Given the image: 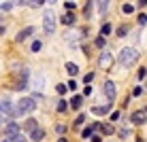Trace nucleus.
Instances as JSON below:
<instances>
[{"label": "nucleus", "mask_w": 147, "mask_h": 142, "mask_svg": "<svg viewBox=\"0 0 147 142\" xmlns=\"http://www.w3.org/2000/svg\"><path fill=\"white\" fill-rule=\"evenodd\" d=\"M0 123H4V119H2V117H0Z\"/></svg>", "instance_id": "79ce46f5"}, {"label": "nucleus", "mask_w": 147, "mask_h": 142, "mask_svg": "<svg viewBox=\"0 0 147 142\" xmlns=\"http://www.w3.org/2000/svg\"><path fill=\"white\" fill-rule=\"evenodd\" d=\"M92 131H94V127H85V129H83V138H90V136H92Z\"/></svg>", "instance_id": "cd10ccee"}, {"label": "nucleus", "mask_w": 147, "mask_h": 142, "mask_svg": "<svg viewBox=\"0 0 147 142\" xmlns=\"http://www.w3.org/2000/svg\"><path fill=\"white\" fill-rule=\"evenodd\" d=\"M4 142H9V140H4Z\"/></svg>", "instance_id": "c03bdc74"}, {"label": "nucleus", "mask_w": 147, "mask_h": 142, "mask_svg": "<svg viewBox=\"0 0 147 142\" xmlns=\"http://www.w3.org/2000/svg\"><path fill=\"white\" fill-rule=\"evenodd\" d=\"M55 131H58V134H64V131H66V127H64V125H58V127H55Z\"/></svg>", "instance_id": "f704fd0d"}, {"label": "nucleus", "mask_w": 147, "mask_h": 142, "mask_svg": "<svg viewBox=\"0 0 147 142\" xmlns=\"http://www.w3.org/2000/svg\"><path fill=\"white\" fill-rule=\"evenodd\" d=\"M40 47H43V45H40V40H34V43H32V51H34V53L40 51Z\"/></svg>", "instance_id": "b1692460"}, {"label": "nucleus", "mask_w": 147, "mask_h": 142, "mask_svg": "<svg viewBox=\"0 0 147 142\" xmlns=\"http://www.w3.org/2000/svg\"><path fill=\"white\" fill-rule=\"evenodd\" d=\"M0 113H7L9 117H15V108H13V104L9 102V100H2V102H0Z\"/></svg>", "instance_id": "6e6552de"}, {"label": "nucleus", "mask_w": 147, "mask_h": 142, "mask_svg": "<svg viewBox=\"0 0 147 142\" xmlns=\"http://www.w3.org/2000/svg\"><path fill=\"white\" fill-rule=\"evenodd\" d=\"M145 2H147V0H139V7L143 9V7H145Z\"/></svg>", "instance_id": "58836bf2"}, {"label": "nucleus", "mask_w": 147, "mask_h": 142, "mask_svg": "<svg viewBox=\"0 0 147 142\" xmlns=\"http://www.w3.org/2000/svg\"><path fill=\"white\" fill-rule=\"evenodd\" d=\"M145 119H147L145 108H143V110H136V113L132 115V123H134V125H143V123H145Z\"/></svg>", "instance_id": "1a4fd4ad"}, {"label": "nucleus", "mask_w": 147, "mask_h": 142, "mask_svg": "<svg viewBox=\"0 0 147 142\" xmlns=\"http://www.w3.org/2000/svg\"><path fill=\"white\" fill-rule=\"evenodd\" d=\"M83 121H85V115H79L77 119H75V125H83Z\"/></svg>", "instance_id": "bb28decb"}, {"label": "nucleus", "mask_w": 147, "mask_h": 142, "mask_svg": "<svg viewBox=\"0 0 147 142\" xmlns=\"http://www.w3.org/2000/svg\"><path fill=\"white\" fill-rule=\"evenodd\" d=\"M98 66L102 70H109L111 66H113V55H111L109 51H102V53H100V57H98Z\"/></svg>", "instance_id": "20e7f679"}, {"label": "nucleus", "mask_w": 147, "mask_h": 142, "mask_svg": "<svg viewBox=\"0 0 147 142\" xmlns=\"http://www.w3.org/2000/svg\"><path fill=\"white\" fill-rule=\"evenodd\" d=\"M145 74H147V70H145V68H141V70H139V79H141V81H145Z\"/></svg>", "instance_id": "2f4dec72"}, {"label": "nucleus", "mask_w": 147, "mask_h": 142, "mask_svg": "<svg viewBox=\"0 0 147 142\" xmlns=\"http://www.w3.org/2000/svg\"><path fill=\"white\" fill-rule=\"evenodd\" d=\"M92 79H94V74L90 72V74H85V79H83V81H85V83H92Z\"/></svg>", "instance_id": "473e14b6"}, {"label": "nucleus", "mask_w": 147, "mask_h": 142, "mask_svg": "<svg viewBox=\"0 0 147 142\" xmlns=\"http://www.w3.org/2000/svg\"><path fill=\"white\" fill-rule=\"evenodd\" d=\"M111 110V106H96V108H92V113L94 115H107Z\"/></svg>", "instance_id": "2eb2a0df"}, {"label": "nucleus", "mask_w": 147, "mask_h": 142, "mask_svg": "<svg viewBox=\"0 0 147 142\" xmlns=\"http://www.w3.org/2000/svg\"><path fill=\"white\" fill-rule=\"evenodd\" d=\"M98 127L102 129L105 134H113V127H111V125H100V123H98Z\"/></svg>", "instance_id": "5701e85b"}, {"label": "nucleus", "mask_w": 147, "mask_h": 142, "mask_svg": "<svg viewBox=\"0 0 147 142\" xmlns=\"http://www.w3.org/2000/svg\"><path fill=\"white\" fill-rule=\"evenodd\" d=\"M92 142H100V136H92Z\"/></svg>", "instance_id": "4c0bfd02"}, {"label": "nucleus", "mask_w": 147, "mask_h": 142, "mask_svg": "<svg viewBox=\"0 0 147 142\" xmlns=\"http://www.w3.org/2000/svg\"><path fill=\"white\" fill-rule=\"evenodd\" d=\"M43 30L47 34H53V30H55V15H53V11H45L43 13Z\"/></svg>", "instance_id": "7ed1b4c3"}, {"label": "nucleus", "mask_w": 147, "mask_h": 142, "mask_svg": "<svg viewBox=\"0 0 147 142\" xmlns=\"http://www.w3.org/2000/svg\"><path fill=\"white\" fill-rule=\"evenodd\" d=\"M34 108H36V102L32 98H22L17 102V108H15V117L17 115H30Z\"/></svg>", "instance_id": "f03ea898"}, {"label": "nucleus", "mask_w": 147, "mask_h": 142, "mask_svg": "<svg viewBox=\"0 0 147 142\" xmlns=\"http://www.w3.org/2000/svg\"><path fill=\"white\" fill-rule=\"evenodd\" d=\"M73 21H75V15H73V13H66V15L62 17V23H64V26H70Z\"/></svg>", "instance_id": "a211bd4d"}, {"label": "nucleus", "mask_w": 147, "mask_h": 142, "mask_svg": "<svg viewBox=\"0 0 147 142\" xmlns=\"http://www.w3.org/2000/svg\"><path fill=\"white\" fill-rule=\"evenodd\" d=\"M32 32H34V28H26V30H22V32L15 36V40H17V43H24V40H26L28 36H32Z\"/></svg>", "instance_id": "9d476101"}, {"label": "nucleus", "mask_w": 147, "mask_h": 142, "mask_svg": "<svg viewBox=\"0 0 147 142\" xmlns=\"http://www.w3.org/2000/svg\"><path fill=\"white\" fill-rule=\"evenodd\" d=\"M96 47H100V49L105 47V36H98V38H96Z\"/></svg>", "instance_id": "a878e982"}, {"label": "nucleus", "mask_w": 147, "mask_h": 142, "mask_svg": "<svg viewBox=\"0 0 147 142\" xmlns=\"http://www.w3.org/2000/svg\"><path fill=\"white\" fill-rule=\"evenodd\" d=\"M55 108H58V113H64V110L68 108V104L64 102V100H60V102H58V106H55Z\"/></svg>", "instance_id": "6ab92c4d"}, {"label": "nucleus", "mask_w": 147, "mask_h": 142, "mask_svg": "<svg viewBox=\"0 0 147 142\" xmlns=\"http://www.w3.org/2000/svg\"><path fill=\"white\" fill-rule=\"evenodd\" d=\"M90 93H92V87H90V85H88V87L83 89V95H90Z\"/></svg>", "instance_id": "e433bc0d"}, {"label": "nucleus", "mask_w": 147, "mask_h": 142, "mask_svg": "<svg viewBox=\"0 0 147 142\" xmlns=\"http://www.w3.org/2000/svg\"><path fill=\"white\" fill-rule=\"evenodd\" d=\"M0 9H2V11H11V9H13V2H4Z\"/></svg>", "instance_id": "c85d7f7f"}, {"label": "nucleus", "mask_w": 147, "mask_h": 142, "mask_svg": "<svg viewBox=\"0 0 147 142\" xmlns=\"http://www.w3.org/2000/svg\"><path fill=\"white\" fill-rule=\"evenodd\" d=\"M139 23H141V26H145V23H147V17H145V13H141V15H139Z\"/></svg>", "instance_id": "7c9ffc66"}, {"label": "nucleus", "mask_w": 147, "mask_h": 142, "mask_svg": "<svg viewBox=\"0 0 147 142\" xmlns=\"http://www.w3.org/2000/svg\"><path fill=\"white\" fill-rule=\"evenodd\" d=\"M66 72L70 74V77H77V72H79V68H77V64H73V62H68V64H66Z\"/></svg>", "instance_id": "4468645a"}, {"label": "nucleus", "mask_w": 147, "mask_h": 142, "mask_svg": "<svg viewBox=\"0 0 147 142\" xmlns=\"http://www.w3.org/2000/svg\"><path fill=\"white\" fill-rule=\"evenodd\" d=\"M102 91H105V95H107L109 102H113L115 95H117V91H115V83H111V81H107V83L102 85Z\"/></svg>", "instance_id": "39448f33"}, {"label": "nucleus", "mask_w": 147, "mask_h": 142, "mask_svg": "<svg viewBox=\"0 0 147 142\" xmlns=\"http://www.w3.org/2000/svg\"><path fill=\"white\" fill-rule=\"evenodd\" d=\"M132 11H134V9H132V4H124V7H121V13H124V15H130Z\"/></svg>", "instance_id": "aec40b11"}, {"label": "nucleus", "mask_w": 147, "mask_h": 142, "mask_svg": "<svg viewBox=\"0 0 147 142\" xmlns=\"http://www.w3.org/2000/svg\"><path fill=\"white\" fill-rule=\"evenodd\" d=\"M126 34H128V28H126V26H121V28L117 30V36L121 38V36H126Z\"/></svg>", "instance_id": "393cba45"}, {"label": "nucleus", "mask_w": 147, "mask_h": 142, "mask_svg": "<svg viewBox=\"0 0 147 142\" xmlns=\"http://www.w3.org/2000/svg\"><path fill=\"white\" fill-rule=\"evenodd\" d=\"M107 34H111V26H109V23H105L102 30H100V36H107Z\"/></svg>", "instance_id": "412c9836"}, {"label": "nucleus", "mask_w": 147, "mask_h": 142, "mask_svg": "<svg viewBox=\"0 0 147 142\" xmlns=\"http://www.w3.org/2000/svg\"><path fill=\"white\" fill-rule=\"evenodd\" d=\"M30 138H32L34 142H40L45 138V129H40V127H36V129H32L30 131Z\"/></svg>", "instance_id": "9b49d317"}, {"label": "nucleus", "mask_w": 147, "mask_h": 142, "mask_svg": "<svg viewBox=\"0 0 147 142\" xmlns=\"http://www.w3.org/2000/svg\"><path fill=\"white\" fill-rule=\"evenodd\" d=\"M36 127H38V121L36 119H26V121H24V129L32 131V129H36Z\"/></svg>", "instance_id": "f8f14e48"}, {"label": "nucleus", "mask_w": 147, "mask_h": 142, "mask_svg": "<svg viewBox=\"0 0 147 142\" xmlns=\"http://www.w3.org/2000/svg\"><path fill=\"white\" fill-rule=\"evenodd\" d=\"M49 2H55V0H49Z\"/></svg>", "instance_id": "37998d69"}, {"label": "nucleus", "mask_w": 147, "mask_h": 142, "mask_svg": "<svg viewBox=\"0 0 147 142\" xmlns=\"http://www.w3.org/2000/svg\"><path fill=\"white\" fill-rule=\"evenodd\" d=\"M28 70L26 68H24L22 70V72H19V77H17V83H15V89H24V87H26V85H28Z\"/></svg>", "instance_id": "423d86ee"}, {"label": "nucleus", "mask_w": 147, "mask_h": 142, "mask_svg": "<svg viewBox=\"0 0 147 142\" xmlns=\"http://www.w3.org/2000/svg\"><path fill=\"white\" fill-rule=\"evenodd\" d=\"M107 11H109V0H98V13L105 15Z\"/></svg>", "instance_id": "ddd939ff"}, {"label": "nucleus", "mask_w": 147, "mask_h": 142, "mask_svg": "<svg viewBox=\"0 0 147 142\" xmlns=\"http://www.w3.org/2000/svg\"><path fill=\"white\" fill-rule=\"evenodd\" d=\"M4 134H7V138H11V136L19 134V125H17V123H13V121H9V123L4 125Z\"/></svg>", "instance_id": "0eeeda50"}, {"label": "nucleus", "mask_w": 147, "mask_h": 142, "mask_svg": "<svg viewBox=\"0 0 147 142\" xmlns=\"http://www.w3.org/2000/svg\"><path fill=\"white\" fill-rule=\"evenodd\" d=\"M7 140H9V142H28L24 134H15V136H11V138H7Z\"/></svg>", "instance_id": "f3484780"}, {"label": "nucleus", "mask_w": 147, "mask_h": 142, "mask_svg": "<svg viewBox=\"0 0 147 142\" xmlns=\"http://www.w3.org/2000/svg\"><path fill=\"white\" fill-rule=\"evenodd\" d=\"M81 104H83V98H81V95H73L70 106H73V108H81Z\"/></svg>", "instance_id": "dca6fc26"}, {"label": "nucleus", "mask_w": 147, "mask_h": 142, "mask_svg": "<svg viewBox=\"0 0 147 142\" xmlns=\"http://www.w3.org/2000/svg\"><path fill=\"white\" fill-rule=\"evenodd\" d=\"M28 4L36 9V7H40V4H45V0H28Z\"/></svg>", "instance_id": "4be33fe9"}, {"label": "nucleus", "mask_w": 147, "mask_h": 142, "mask_svg": "<svg viewBox=\"0 0 147 142\" xmlns=\"http://www.w3.org/2000/svg\"><path fill=\"white\" fill-rule=\"evenodd\" d=\"M66 89H77V83H75V81H70V83L66 85Z\"/></svg>", "instance_id": "72a5a7b5"}, {"label": "nucleus", "mask_w": 147, "mask_h": 142, "mask_svg": "<svg viewBox=\"0 0 147 142\" xmlns=\"http://www.w3.org/2000/svg\"><path fill=\"white\" fill-rule=\"evenodd\" d=\"M119 64L121 66H126V68H128V66H132V64H136L139 62V51H136V49H132V47H126V49H121L119 51Z\"/></svg>", "instance_id": "f257e3e1"}, {"label": "nucleus", "mask_w": 147, "mask_h": 142, "mask_svg": "<svg viewBox=\"0 0 147 142\" xmlns=\"http://www.w3.org/2000/svg\"><path fill=\"white\" fill-rule=\"evenodd\" d=\"M22 2H28V0H15V4H22Z\"/></svg>", "instance_id": "ea45409f"}, {"label": "nucleus", "mask_w": 147, "mask_h": 142, "mask_svg": "<svg viewBox=\"0 0 147 142\" xmlns=\"http://www.w3.org/2000/svg\"><path fill=\"white\" fill-rule=\"evenodd\" d=\"M58 142H66V140H64V138H60V140H58Z\"/></svg>", "instance_id": "a19ab883"}, {"label": "nucleus", "mask_w": 147, "mask_h": 142, "mask_svg": "<svg viewBox=\"0 0 147 142\" xmlns=\"http://www.w3.org/2000/svg\"><path fill=\"white\" fill-rule=\"evenodd\" d=\"M141 93H143V89H141V87H134V91H132V95H141Z\"/></svg>", "instance_id": "c9c22d12"}, {"label": "nucleus", "mask_w": 147, "mask_h": 142, "mask_svg": "<svg viewBox=\"0 0 147 142\" xmlns=\"http://www.w3.org/2000/svg\"><path fill=\"white\" fill-rule=\"evenodd\" d=\"M66 91H68V89H66V85H58V93H60V95H64Z\"/></svg>", "instance_id": "c756f323"}]
</instances>
